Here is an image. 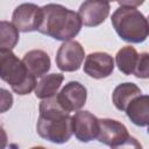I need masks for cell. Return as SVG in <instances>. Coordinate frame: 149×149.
Returning <instances> with one entry per match:
<instances>
[{
  "label": "cell",
  "mask_w": 149,
  "mask_h": 149,
  "mask_svg": "<svg viewBox=\"0 0 149 149\" xmlns=\"http://www.w3.org/2000/svg\"><path fill=\"white\" fill-rule=\"evenodd\" d=\"M114 59L113 57L102 51L91 52L85 57L84 72L94 79L107 78L113 73Z\"/></svg>",
  "instance_id": "9"
},
{
  "label": "cell",
  "mask_w": 149,
  "mask_h": 149,
  "mask_svg": "<svg viewBox=\"0 0 149 149\" xmlns=\"http://www.w3.org/2000/svg\"><path fill=\"white\" fill-rule=\"evenodd\" d=\"M42 8V22L38 28L41 34L57 41H71L81 29V21L77 12L59 3H48Z\"/></svg>",
  "instance_id": "2"
},
{
  "label": "cell",
  "mask_w": 149,
  "mask_h": 149,
  "mask_svg": "<svg viewBox=\"0 0 149 149\" xmlns=\"http://www.w3.org/2000/svg\"><path fill=\"white\" fill-rule=\"evenodd\" d=\"M120 6H128V7H137L143 3V1H119L118 2Z\"/></svg>",
  "instance_id": "22"
},
{
  "label": "cell",
  "mask_w": 149,
  "mask_h": 149,
  "mask_svg": "<svg viewBox=\"0 0 149 149\" xmlns=\"http://www.w3.org/2000/svg\"><path fill=\"white\" fill-rule=\"evenodd\" d=\"M22 63L24 64L28 73L35 78L47 74V72L51 68L49 55L40 49H35L26 52L22 58Z\"/></svg>",
  "instance_id": "12"
},
{
  "label": "cell",
  "mask_w": 149,
  "mask_h": 149,
  "mask_svg": "<svg viewBox=\"0 0 149 149\" xmlns=\"http://www.w3.org/2000/svg\"><path fill=\"white\" fill-rule=\"evenodd\" d=\"M139 59V54L134 47L126 45L122 47L115 56V63L118 69L127 76H130L134 73L136 63Z\"/></svg>",
  "instance_id": "16"
},
{
  "label": "cell",
  "mask_w": 149,
  "mask_h": 149,
  "mask_svg": "<svg viewBox=\"0 0 149 149\" xmlns=\"http://www.w3.org/2000/svg\"><path fill=\"white\" fill-rule=\"evenodd\" d=\"M13 94L8 90L0 87V113L9 111L13 106Z\"/></svg>",
  "instance_id": "19"
},
{
  "label": "cell",
  "mask_w": 149,
  "mask_h": 149,
  "mask_svg": "<svg viewBox=\"0 0 149 149\" xmlns=\"http://www.w3.org/2000/svg\"><path fill=\"white\" fill-rule=\"evenodd\" d=\"M128 119L139 127H147L149 123V97L141 94L133 99L125 109Z\"/></svg>",
  "instance_id": "13"
},
{
  "label": "cell",
  "mask_w": 149,
  "mask_h": 149,
  "mask_svg": "<svg viewBox=\"0 0 149 149\" xmlns=\"http://www.w3.org/2000/svg\"><path fill=\"white\" fill-rule=\"evenodd\" d=\"M111 149H143V147L137 141V139L129 135L123 142H121L120 144H118L115 147H112Z\"/></svg>",
  "instance_id": "20"
},
{
  "label": "cell",
  "mask_w": 149,
  "mask_h": 149,
  "mask_svg": "<svg viewBox=\"0 0 149 149\" xmlns=\"http://www.w3.org/2000/svg\"><path fill=\"white\" fill-rule=\"evenodd\" d=\"M129 136L127 127L114 119H99V134L98 141L112 147L123 142Z\"/></svg>",
  "instance_id": "11"
},
{
  "label": "cell",
  "mask_w": 149,
  "mask_h": 149,
  "mask_svg": "<svg viewBox=\"0 0 149 149\" xmlns=\"http://www.w3.org/2000/svg\"><path fill=\"white\" fill-rule=\"evenodd\" d=\"M135 77L141 79H147L149 77V55L148 52L139 54V59L133 73Z\"/></svg>",
  "instance_id": "18"
},
{
  "label": "cell",
  "mask_w": 149,
  "mask_h": 149,
  "mask_svg": "<svg viewBox=\"0 0 149 149\" xmlns=\"http://www.w3.org/2000/svg\"><path fill=\"white\" fill-rule=\"evenodd\" d=\"M30 149H45L44 147H33V148H30Z\"/></svg>",
  "instance_id": "23"
},
{
  "label": "cell",
  "mask_w": 149,
  "mask_h": 149,
  "mask_svg": "<svg viewBox=\"0 0 149 149\" xmlns=\"http://www.w3.org/2000/svg\"><path fill=\"white\" fill-rule=\"evenodd\" d=\"M0 78L19 95L29 94L36 86V78L28 73L22 59L12 50H0Z\"/></svg>",
  "instance_id": "4"
},
{
  "label": "cell",
  "mask_w": 149,
  "mask_h": 149,
  "mask_svg": "<svg viewBox=\"0 0 149 149\" xmlns=\"http://www.w3.org/2000/svg\"><path fill=\"white\" fill-rule=\"evenodd\" d=\"M141 93H142V91L136 84L122 83V84H119L114 88L113 94H112V101L116 109L125 112L128 104L136 97L141 95Z\"/></svg>",
  "instance_id": "14"
},
{
  "label": "cell",
  "mask_w": 149,
  "mask_h": 149,
  "mask_svg": "<svg viewBox=\"0 0 149 149\" xmlns=\"http://www.w3.org/2000/svg\"><path fill=\"white\" fill-rule=\"evenodd\" d=\"M7 142H8L7 134H6L5 129L0 126V149H6V147H7Z\"/></svg>",
  "instance_id": "21"
},
{
  "label": "cell",
  "mask_w": 149,
  "mask_h": 149,
  "mask_svg": "<svg viewBox=\"0 0 149 149\" xmlns=\"http://www.w3.org/2000/svg\"><path fill=\"white\" fill-rule=\"evenodd\" d=\"M111 22L119 37L128 43H142L149 35L148 20L135 7L120 6L112 14Z\"/></svg>",
  "instance_id": "3"
},
{
  "label": "cell",
  "mask_w": 149,
  "mask_h": 149,
  "mask_svg": "<svg viewBox=\"0 0 149 149\" xmlns=\"http://www.w3.org/2000/svg\"><path fill=\"white\" fill-rule=\"evenodd\" d=\"M111 5L108 1L102 0H87L84 1L78 10L81 24L86 27H97L101 24L108 16Z\"/></svg>",
  "instance_id": "10"
},
{
  "label": "cell",
  "mask_w": 149,
  "mask_h": 149,
  "mask_svg": "<svg viewBox=\"0 0 149 149\" xmlns=\"http://www.w3.org/2000/svg\"><path fill=\"white\" fill-rule=\"evenodd\" d=\"M36 130L42 139L56 144L68 142L73 135L72 116L59 106L56 94L40 102Z\"/></svg>",
  "instance_id": "1"
},
{
  "label": "cell",
  "mask_w": 149,
  "mask_h": 149,
  "mask_svg": "<svg viewBox=\"0 0 149 149\" xmlns=\"http://www.w3.org/2000/svg\"><path fill=\"white\" fill-rule=\"evenodd\" d=\"M85 57V50L77 41L63 42L56 54V65L61 71L73 72L80 69Z\"/></svg>",
  "instance_id": "6"
},
{
  "label": "cell",
  "mask_w": 149,
  "mask_h": 149,
  "mask_svg": "<svg viewBox=\"0 0 149 149\" xmlns=\"http://www.w3.org/2000/svg\"><path fill=\"white\" fill-rule=\"evenodd\" d=\"M73 134L80 142H90L99 134V119L88 111H78L72 116Z\"/></svg>",
  "instance_id": "8"
},
{
  "label": "cell",
  "mask_w": 149,
  "mask_h": 149,
  "mask_svg": "<svg viewBox=\"0 0 149 149\" xmlns=\"http://www.w3.org/2000/svg\"><path fill=\"white\" fill-rule=\"evenodd\" d=\"M63 80L64 76L62 73H49L42 76L34 88L35 95L42 100L54 97L55 94H57Z\"/></svg>",
  "instance_id": "15"
},
{
  "label": "cell",
  "mask_w": 149,
  "mask_h": 149,
  "mask_svg": "<svg viewBox=\"0 0 149 149\" xmlns=\"http://www.w3.org/2000/svg\"><path fill=\"white\" fill-rule=\"evenodd\" d=\"M56 98L65 112H78L86 104L87 90L79 81L71 80L56 94Z\"/></svg>",
  "instance_id": "7"
},
{
  "label": "cell",
  "mask_w": 149,
  "mask_h": 149,
  "mask_svg": "<svg viewBox=\"0 0 149 149\" xmlns=\"http://www.w3.org/2000/svg\"><path fill=\"white\" fill-rule=\"evenodd\" d=\"M42 22V8L31 2L19 5L12 14V23L21 33L38 30Z\"/></svg>",
  "instance_id": "5"
},
{
  "label": "cell",
  "mask_w": 149,
  "mask_h": 149,
  "mask_svg": "<svg viewBox=\"0 0 149 149\" xmlns=\"http://www.w3.org/2000/svg\"><path fill=\"white\" fill-rule=\"evenodd\" d=\"M19 30L12 22L0 21V50H12L19 42Z\"/></svg>",
  "instance_id": "17"
}]
</instances>
